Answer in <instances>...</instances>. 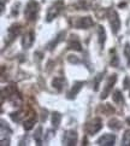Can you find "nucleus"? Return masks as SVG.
Listing matches in <instances>:
<instances>
[{
  "label": "nucleus",
  "instance_id": "6ab92c4d",
  "mask_svg": "<svg viewBox=\"0 0 130 146\" xmlns=\"http://www.w3.org/2000/svg\"><path fill=\"white\" fill-rule=\"evenodd\" d=\"M112 99H113V102H114V103H117V104H121V103L124 102L121 91H116V92H114V93H113V96H112Z\"/></svg>",
  "mask_w": 130,
  "mask_h": 146
},
{
  "label": "nucleus",
  "instance_id": "6e6552de",
  "mask_svg": "<svg viewBox=\"0 0 130 146\" xmlns=\"http://www.w3.org/2000/svg\"><path fill=\"white\" fill-rule=\"evenodd\" d=\"M114 140H116V137L113 134H105L101 138H99L96 143L98 145H102V146H112L114 144Z\"/></svg>",
  "mask_w": 130,
  "mask_h": 146
},
{
  "label": "nucleus",
  "instance_id": "5701e85b",
  "mask_svg": "<svg viewBox=\"0 0 130 146\" xmlns=\"http://www.w3.org/2000/svg\"><path fill=\"white\" fill-rule=\"evenodd\" d=\"M124 56L128 60V65H130V45L125 44V47H124Z\"/></svg>",
  "mask_w": 130,
  "mask_h": 146
},
{
  "label": "nucleus",
  "instance_id": "a211bd4d",
  "mask_svg": "<svg viewBox=\"0 0 130 146\" xmlns=\"http://www.w3.org/2000/svg\"><path fill=\"white\" fill-rule=\"evenodd\" d=\"M108 127L112 128V129H116V130H118V129H121V127H122V123L119 122L118 119H116V118H112V119H110V122H108Z\"/></svg>",
  "mask_w": 130,
  "mask_h": 146
},
{
  "label": "nucleus",
  "instance_id": "f257e3e1",
  "mask_svg": "<svg viewBox=\"0 0 130 146\" xmlns=\"http://www.w3.org/2000/svg\"><path fill=\"white\" fill-rule=\"evenodd\" d=\"M108 21H110V25H111V30L113 34H117L121 29V18H119L118 13L116 10L110 9L108 10Z\"/></svg>",
  "mask_w": 130,
  "mask_h": 146
},
{
  "label": "nucleus",
  "instance_id": "412c9836",
  "mask_svg": "<svg viewBox=\"0 0 130 146\" xmlns=\"http://www.w3.org/2000/svg\"><path fill=\"white\" fill-rule=\"evenodd\" d=\"M35 123H36V119H35V118H30V119H28V121H25V122H24L23 127H24L25 130H30V129L34 127V124H35Z\"/></svg>",
  "mask_w": 130,
  "mask_h": 146
},
{
  "label": "nucleus",
  "instance_id": "f03ea898",
  "mask_svg": "<svg viewBox=\"0 0 130 146\" xmlns=\"http://www.w3.org/2000/svg\"><path fill=\"white\" fill-rule=\"evenodd\" d=\"M38 12H39V4L34 1V0H30L24 10L25 18L28 21H35L36 17H38Z\"/></svg>",
  "mask_w": 130,
  "mask_h": 146
},
{
  "label": "nucleus",
  "instance_id": "7ed1b4c3",
  "mask_svg": "<svg viewBox=\"0 0 130 146\" xmlns=\"http://www.w3.org/2000/svg\"><path fill=\"white\" fill-rule=\"evenodd\" d=\"M63 7H64V5L61 1H57L54 5H52V6L48 9L47 16H46V21H47V22H52L55 17L59 16V13L61 12Z\"/></svg>",
  "mask_w": 130,
  "mask_h": 146
},
{
  "label": "nucleus",
  "instance_id": "4468645a",
  "mask_svg": "<svg viewBox=\"0 0 130 146\" xmlns=\"http://www.w3.org/2000/svg\"><path fill=\"white\" fill-rule=\"evenodd\" d=\"M98 36H99V44H100V46H104L106 41V33L104 27H101V25L98 27Z\"/></svg>",
  "mask_w": 130,
  "mask_h": 146
},
{
  "label": "nucleus",
  "instance_id": "f3484780",
  "mask_svg": "<svg viewBox=\"0 0 130 146\" xmlns=\"http://www.w3.org/2000/svg\"><path fill=\"white\" fill-rule=\"evenodd\" d=\"M34 139H35V141L38 145H42V127H39L35 130Z\"/></svg>",
  "mask_w": 130,
  "mask_h": 146
},
{
  "label": "nucleus",
  "instance_id": "9d476101",
  "mask_svg": "<svg viewBox=\"0 0 130 146\" xmlns=\"http://www.w3.org/2000/svg\"><path fill=\"white\" fill-rule=\"evenodd\" d=\"M19 33H20V25H18V24L11 25V27L9 28V30H7V38H9L7 44H10L11 41H13L15 38H16Z\"/></svg>",
  "mask_w": 130,
  "mask_h": 146
},
{
  "label": "nucleus",
  "instance_id": "393cba45",
  "mask_svg": "<svg viewBox=\"0 0 130 146\" xmlns=\"http://www.w3.org/2000/svg\"><path fill=\"white\" fill-rule=\"evenodd\" d=\"M101 79H102V74H99V75L96 76V80H95V83H94V91H98V88H99V83H100Z\"/></svg>",
  "mask_w": 130,
  "mask_h": 146
},
{
  "label": "nucleus",
  "instance_id": "aec40b11",
  "mask_svg": "<svg viewBox=\"0 0 130 146\" xmlns=\"http://www.w3.org/2000/svg\"><path fill=\"white\" fill-rule=\"evenodd\" d=\"M122 145L124 146H130V130H125L122 139Z\"/></svg>",
  "mask_w": 130,
  "mask_h": 146
},
{
  "label": "nucleus",
  "instance_id": "ddd939ff",
  "mask_svg": "<svg viewBox=\"0 0 130 146\" xmlns=\"http://www.w3.org/2000/svg\"><path fill=\"white\" fill-rule=\"evenodd\" d=\"M67 47L70 50H75V51H82V46L81 42L77 40L76 36H71V39L69 40V44H67Z\"/></svg>",
  "mask_w": 130,
  "mask_h": 146
},
{
  "label": "nucleus",
  "instance_id": "0eeeda50",
  "mask_svg": "<svg viewBox=\"0 0 130 146\" xmlns=\"http://www.w3.org/2000/svg\"><path fill=\"white\" fill-rule=\"evenodd\" d=\"M93 25V19L92 17H81L76 21L75 27L79 29H88Z\"/></svg>",
  "mask_w": 130,
  "mask_h": 146
},
{
  "label": "nucleus",
  "instance_id": "a878e982",
  "mask_svg": "<svg viewBox=\"0 0 130 146\" xmlns=\"http://www.w3.org/2000/svg\"><path fill=\"white\" fill-rule=\"evenodd\" d=\"M127 123H128L129 126H130V117H128V118H127Z\"/></svg>",
  "mask_w": 130,
  "mask_h": 146
},
{
  "label": "nucleus",
  "instance_id": "bb28decb",
  "mask_svg": "<svg viewBox=\"0 0 130 146\" xmlns=\"http://www.w3.org/2000/svg\"><path fill=\"white\" fill-rule=\"evenodd\" d=\"M3 3H4V0H3Z\"/></svg>",
  "mask_w": 130,
  "mask_h": 146
},
{
  "label": "nucleus",
  "instance_id": "2eb2a0df",
  "mask_svg": "<svg viewBox=\"0 0 130 146\" xmlns=\"http://www.w3.org/2000/svg\"><path fill=\"white\" fill-rule=\"evenodd\" d=\"M52 85H53V87L57 88L58 91H61V88H63V86L65 85L64 77H55V79L52 81Z\"/></svg>",
  "mask_w": 130,
  "mask_h": 146
},
{
  "label": "nucleus",
  "instance_id": "20e7f679",
  "mask_svg": "<svg viewBox=\"0 0 130 146\" xmlns=\"http://www.w3.org/2000/svg\"><path fill=\"white\" fill-rule=\"evenodd\" d=\"M101 128H102V121L100 118H93L92 121L86 123V127H84L86 132L88 134H90V135L98 133Z\"/></svg>",
  "mask_w": 130,
  "mask_h": 146
},
{
  "label": "nucleus",
  "instance_id": "1a4fd4ad",
  "mask_svg": "<svg viewBox=\"0 0 130 146\" xmlns=\"http://www.w3.org/2000/svg\"><path fill=\"white\" fill-rule=\"evenodd\" d=\"M34 40H35V35H34L33 32H28L27 34H24L23 39H22V46H23V48H25V50L30 48L33 46V44H34Z\"/></svg>",
  "mask_w": 130,
  "mask_h": 146
},
{
  "label": "nucleus",
  "instance_id": "4be33fe9",
  "mask_svg": "<svg viewBox=\"0 0 130 146\" xmlns=\"http://www.w3.org/2000/svg\"><path fill=\"white\" fill-rule=\"evenodd\" d=\"M10 116H11V118L13 119L15 122H18V121H20V118L23 117V112L22 111H19V112H12Z\"/></svg>",
  "mask_w": 130,
  "mask_h": 146
},
{
  "label": "nucleus",
  "instance_id": "f8f14e48",
  "mask_svg": "<svg viewBox=\"0 0 130 146\" xmlns=\"http://www.w3.org/2000/svg\"><path fill=\"white\" fill-rule=\"evenodd\" d=\"M64 38H65V32H60L58 35H57V38H55L54 40H52L51 42L47 45V48H48L49 51H53V50L55 48V46L58 45L60 41H63V40H64Z\"/></svg>",
  "mask_w": 130,
  "mask_h": 146
},
{
  "label": "nucleus",
  "instance_id": "39448f33",
  "mask_svg": "<svg viewBox=\"0 0 130 146\" xmlns=\"http://www.w3.org/2000/svg\"><path fill=\"white\" fill-rule=\"evenodd\" d=\"M116 81H117V75L116 74H113V75H111L110 77H108V80L106 82V86H105V88H104V92L101 93V99H106L107 98V96L110 94V92L112 90L113 85L116 83Z\"/></svg>",
  "mask_w": 130,
  "mask_h": 146
},
{
  "label": "nucleus",
  "instance_id": "9b49d317",
  "mask_svg": "<svg viewBox=\"0 0 130 146\" xmlns=\"http://www.w3.org/2000/svg\"><path fill=\"white\" fill-rule=\"evenodd\" d=\"M84 86V81H79V82H76L75 85H74V87L70 90V92L67 93V98L69 99H74L77 94H79V92L81 91V88Z\"/></svg>",
  "mask_w": 130,
  "mask_h": 146
},
{
  "label": "nucleus",
  "instance_id": "dca6fc26",
  "mask_svg": "<svg viewBox=\"0 0 130 146\" xmlns=\"http://www.w3.org/2000/svg\"><path fill=\"white\" fill-rule=\"evenodd\" d=\"M61 121V115L59 112H53L52 113V126L54 128H58Z\"/></svg>",
  "mask_w": 130,
  "mask_h": 146
},
{
  "label": "nucleus",
  "instance_id": "423d86ee",
  "mask_svg": "<svg viewBox=\"0 0 130 146\" xmlns=\"http://www.w3.org/2000/svg\"><path fill=\"white\" fill-rule=\"evenodd\" d=\"M64 145H76L77 143V133L75 130H67L63 137Z\"/></svg>",
  "mask_w": 130,
  "mask_h": 146
},
{
  "label": "nucleus",
  "instance_id": "b1692460",
  "mask_svg": "<svg viewBox=\"0 0 130 146\" xmlns=\"http://www.w3.org/2000/svg\"><path fill=\"white\" fill-rule=\"evenodd\" d=\"M111 65H112V66H118V65H119V60H118V57H117L116 53H114L113 57L111 58Z\"/></svg>",
  "mask_w": 130,
  "mask_h": 146
}]
</instances>
